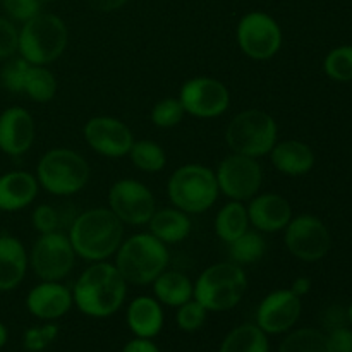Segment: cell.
<instances>
[{
  "label": "cell",
  "instance_id": "obj_1",
  "mask_svg": "<svg viewBox=\"0 0 352 352\" xmlns=\"http://www.w3.org/2000/svg\"><path fill=\"white\" fill-rule=\"evenodd\" d=\"M127 284L113 261H95L79 274L72 299L74 306L91 318H109L122 308L127 296Z\"/></svg>",
  "mask_w": 352,
  "mask_h": 352
},
{
  "label": "cell",
  "instance_id": "obj_2",
  "mask_svg": "<svg viewBox=\"0 0 352 352\" xmlns=\"http://www.w3.org/2000/svg\"><path fill=\"white\" fill-rule=\"evenodd\" d=\"M65 232L78 258L95 263L113 258L124 241V223L109 206H96L74 215Z\"/></svg>",
  "mask_w": 352,
  "mask_h": 352
},
{
  "label": "cell",
  "instance_id": "obj_3",
  "mask_svg": "<svg viewBox=\"0 0 352 352\" xmlns=\"http://www.w3.org/2000/svg\"><path fill=\"white\" fill-rule=\"evenodd\" d=\"M113 265L129 285L153 284L155 278L170 265L167 244L150 232H138L122 241L113 254Z\"/></svg>",
  "mask_w": 352,
  "mask_h": 352
},
{
  "label": "cell",
  "instance_id": "obj_4",
  "mask_svg": "<svg viewBox=\"0 0 352 352\" xmlns=\"http://www.w3.org/2000/svg\"><path fill=\"white\" fill-rule=\"evenodd\" d=\"M41 189L55 198H69L88 186L91 168L86 158L72 148H52L41 155L36 165Z\"/></svg>",
  "mask_w": 352,
  "mask_h": 352
},
{
  "label": "cell",
  "instance_id": "obj_5",
  "mask_svg": "<svg viewBox=\"0 0 352 352\" xmlns=\"http://www.w3.org/2000/svg\"><path fill=\"white\" fill-rule=\"evenodd\" d=\"M248 291V275L234 261H219L206 267L195 280L192 298L208 313L234 309Z\"/></svg>",
  "mask_w": 352,
  "mask_h": 352
},
{
  "label": "cell",
  "instance_id": "obj_6",
  "mask_svg": "<svg viewBox=\"0 0 352 352\" xmlns=\"http://www.w3.org/2000/svg\"><path fill=\"white\" fill-rule=\"evenodd\" d=\"M69 45V28L54 12L36 14L19 30L17 54L33 65H50L64 55Z\"/></svg>",
  "mask_w": 352,
  "mask_h": 352
},
{
  "label": "cell",
  "instance_id": "obj_7",
  "mask_svg": "<svg viewBox=\"0 0 352 352\" xmlns=\"http://www.w3.org/2000/svg\"><path fill=\"white\" fill-rule=\"evenodd\" d=\"M167 196L172 206L188 215L208 212L220 196L215 170L203 164L181 165L168 177Z\"/></svg>",
  "mask_w": 352,
  "mask_h": 352
},
{
  "label": "cell",
  "instance_id": "obj_8",
  "mask_svg": "<svg viewBox=\"0 0 352 352\" xmlns=\"http://www.w3.org/2000/svg\"><path fill=\"white\" fill-rule=\"evenodd\" d=\"M223 138L232 153L260 160L261 157H268L278 141V124L265 110L246 109L230 119Z\"/></svg>",
  "mask_w": 352,
  "mask_h": 352
},
{
  "label": "cell",
  "instance_id": "obj_9",
  "mask_svg": "<svg viewBox=\"0 0 352 352\" xmlns=\"http://www.w3.org/2000/svg\"><path fill=\"white\" fill-rule=\"evenodd\" d=\"M236 41L239 50L251 60H270L280 52L284 31L274 16L265 10H251L237 23Z\"/></svg>",
  "mask_w": 352,
  "mask_h": 352
},
{
  "label": "cell",
  "instance_id": "obj_10",
  "mask_svg": "<svg viewBox=\"0 0 352 352\" xmlns=\"http://www.w3.org/2000/svg\"><path fill=\"white\" fill-rule=\"evenodd\" d=\"M30 256V268L40 280L62 282L74 270L76 254L67 232L40 234L34 241Z\"/></svg>",
  "mask_w": 352,
  "mask_h": 352
},
{
  "label": "cell",
  "instance_id": "obj_11",
  "mask_svg": "<svg viewBox=\"0 0 352 352\" xmlns=\"http://www.w3.org/2000/svg\"><path fill=\"white\" fill-rule=\"evenodd\" d=\"M215 177L220 195L232 201L246 203L263 186V167L258 158L230 151L217 167Z\"/></svg>",
  "mask_w": 352,
  "mask_h": 352
},
{
  "label": "cell",
  "instance_id": "obj_12",
  "mask_svg": "<svg viewBox=\"0 0 352 352\" xmlns=\"http://www.w3.org/2000/svg\"><path fill=\"white\" fill-rule=\"evenodd\" d=\"M109 208L124 226H148L157 210L153 191L138 179H119L113 182L107 195Z\"/></svg>",
  "mask_w": 352,
  "mask_h": 352
},
{
  "label": "cell",
  "instance_id": "obj_13",
  "mask_svg": "<svg viewBox=\"0 0 352 352\" xmlns=\"http://www.w3.org/2000/svg\"><path fill=\"white\" fill-rule=\"evenodd\" d=\"M284 243L289 253L299 261L315 263L329 254L332 236L329 227L318 217L301 213L292 217L284 229Z\"/></svg>",
  "mask_w": 352,
  "mask_h": 352
},
{
  "label": "cell",
  "instance_id": "obj_14",
  "mask_svg": "<svg viewBox=\"0 0 352 352\" xmlns=\"http://www.w3.org/2000/svg\"><path fill=\"white\" fill-rule=\"evenodd\" d=\"M179 100L186 116L210 120L222 117L230 107V91L220 79L212 76H195L179 89Z\"/></svg>",
  "mask_w": 352,
  "mask_h": 352
},
{
  "label": "cell",
  "instance_id": "obj_15",
  "mask_svg": "<svg viewBox=\"0 0 352 352\" xmlns=\"http://www.w3.org/2000/svg\"><path fill=\"white\" fill-rule=\"evenodd\" d=\"M82 136L96 155L105 158L127 157L136 141L131 127L113 116H95L88 119L82 127Z\"/></svg>",
  "mask_w": 352,
  "mask_h": 352
},
{
  "label": "cell",
  "instance_id": "obj_16",
  "mask_svg": "<svg viewBox=\"0 0 352 352\" xmlns=\"http://www.w3.org/2000/svg\"><path fill=\"white\" fill-rule=\"evenodd\" d=\"M302 302L291 289H277L265 296L256 309V325L267 336L285 333L298 323Z\"/></svg>",
  "mask_w": 352,
  "mask_h": 352
},
{
  "label": "cell",
  "instance_id": "obj_17",
  "mask_svg": "<svg viewBox=\"0 0 352 352\" xmlns=\"http://www.w3.org/2000/svg\"><path fill=\"white\" fill-rule=\"evenodd\" d=\"M36 138V124L30 110L9 107L0 113V151L9 157H23Z\"/></svg>",
  "mask_w": 352,
  "mask_h": 352
},
{
  "label": "cell",
  "instance_id": "obj_18",
  "mask_svg": "<svg viewBox=\"0 0 352 352\" xmlns=\"http://www.w3.org/2000/svg\"><path fill=\"white\" fill-rule=\"evenodd\" d=\"M250 226L261 234H277L291 222L292 206L278 192H258L246 203Z\"/></svg>",
  "mask_w": 352,
  "mask_h": 352
},
{
  "label": "cell",
  "instance_id": "obj_19",
  "mask_svg": "<svg viewBox=\"0 0 352 352\" xmlns=\"http://www.w3.org/2000/svg\"><path fill=\"white\" fill-rule=\"evenodd\" d=\"M74 306L72 289L65 287L62 282L41 280L34 285L26 298V308L34 318L43 322H54L62 318Z\"/></svg>",
  "mask_w": 352,
  "mask_h": 352
},
{
  "label": "cell",
  "instance_id": "obj_20",
  "mask_svg": "<svg viewBox=\"0 0 352 352\" xmlns=\"http://www.w3.org/2000/svg\"><path fill=\"white\" fill-rule=\"evenodd\" d=\"M40 184L28 170H10L0 175V212H21L36 199Z\"/></svg>",
  "mask_w": 352,
  "mask_h": 352
},
{
  "label": "cell",
  "instance_id": "obj_21",
  "mask_svg": "<svg viewBox=\"0 0 352 352\" xmlns=\"http://www.w3.org/2000/svg\"><path fill=\"white\" fill-rule=\"evenodd\" d=\"M30 268V256L16 236L0 234V291H14L23 284Z\"/></svg>",
  "mask_w": 352,
  "mask_h": 352
},
{
  "label": "cell",
  "instance_id": "obj_22",
  "mask_svg": "<svg viewBox=\"0 0 352 352\" xmlns=\"http://www.w3.org/2000/svg\"><path fill=\"white\" fill-rule=\"evenodd\" d=\"M268 157L275 170L287 177H302L315 167V151L299 140L277 141Z\"/></svg>",
  "mask_w": 352,
  "mask_h": 352
},
{
  "label": "cell",
  "instance_id": "obj_23",
  "mask_svg": "<svg viewBox=\"0 0 352 352\" xmlns=\"http://www.w3.org/2000/svg\"><path fill=\"white\" fill-rule=\"evenodd\" d=\"M126 322L140 339H155L164 329V305L155 296H138L127 306Z\"/></svg>",
  "mask_w": 352,
  "mask_h": 352
},
{
  "label": "cell",
  "instance_id": "obj_24",
  "mask_svg": "<svg viewBox=\"0 0 352 352\" xmlns=\"http://www.w3.org/2000/svg\"><path fill=\"white\" fill-rule=\"evenodd\" d=\"M191 229V215L175 208V206L157 208L150 222H148V232L153 234L157 239H160L167 246L179 244L188 239Z\"/></svg>",
  "mask_w": 352,
  "mask_h": 352
},
{
  "label": "cell",
  "instance_id": "obj_25",
  "mask_svg": "<svg viewBox=\"0 0 352 352\" xmlns=\"http://www.w3.org/2000/svg\"><path fill=\"white\" fill-rule=\"evenodd\" d=\"M153 296L164 306L179 308L181 305L192 299L195 294V282L181 270H167L162 272L153 280Z\"/></svg>",
  "mask_w": 352,
  "mask_h": 352
},
{
  "label": "cell",
  "instance_id": "obj_26",
  "mask_svg": "<svg viewBox=\"0 0 352 352\" xmlns=\"http://www.w3.org/2000/svg\"><path fill=\"white\" fill-rule=\"evenodd\" d=\"M250 217H248L246 203L241 201H229L217 212L213 229H215L217 237L222 243L229 244L239 236H243L250 229Z\"/></svg>",
  "mask_w": 352,
  "mask_h": 352
},
{
  "label": "cell",
  "instance_id": "obj_27",
  "mask_svg": "<svg viewBox=\"0 0 352 352\" xmlns=\"http://www.w3.org/2000/svg\"><path fill=\"white\" fill-rule=\"evenodd\" d=\"M219 352H270V342L256 323H244L227 333Z\"/></svg>",
  "mask_w": 352,
  "mask_h": 352
},
{
  "label": "cell",
  "instance_id": "obj_28",
  "mask_svg": "<svg viewBox=\"0 0 352 352\" xmlns=\"http://www.w3.org/2000/svg\"><path fill=\"white\" fill-rule=\"evenodd\" d=\"M57 78L48 65H30L24 78L23 95L34 103H48L57 95Z\"/></svg>",
  "mask_w": 352,
  "mask_h": 352
},
{
  "label": "cell",
  "instance_id": "obj_29",
  "mask_svg": "<svg viewBox=\"0 0 352 352\" xmlns=\"http://www.w3.org/2000/svg\"><path fill=\"white\" fill-rule=\"evenodd\" d=\"M227 246H229L230 261L241 265L243 268L248 267V265L258 263L265 256V253H267L265 234L258 232L254 229H248L243 236L234 239Z\"/></svg>",
  "mask_w": 352,
  "mask_h": 352
},
{
  "label": "cell",
  "instance_id": "obj_30",
  "mask_svg": "<svg viewBox=\"0 0 352 352\" xmlns=\"http://www.w3.org/2000/svg\"><path fill=\"white\" fill-rule=\"evenodd\" d=\"M127 157L131 158V164L144 174H158L167 165L164 146L153 140L134 141Z\"/></svg>",
  "mask_w": 352,
  "mask_h": 352
},
{
  "label": "cell",
  "instance_id": "obj_31",
  "mask_svg": "<svg viewBox=\"0 0 352 352\" xmlns=\"http://www.w3.org/2000/svg\"><path fill=\"white\" fill-rule=\"evenodd\" d=\"M278 352H333L327 333L316 329H299L282 340Z\"/></svg>",
  "mask_w": 352,
  "mask_h": 352
},
{
  "label": "cell",
  "instance_id": "obj_32",
  "mask_svg": "<svg viewBox=\"0 0 352 352\" xmlns=\"http://www.w3.org/2000/svg\"><path fill=\"white\" fill-rule=\"evenodd\" d=\"M65 213L60 208L48 203H41V205L34 206L33 213H31V226L38 234H48V232H65V227L71 226V220H65Z\"/></svg>",
  "mask_w": 352,
  "mask_h": 352
},
{
  "label": "cell",
  "instance_id": "obj_33",
  "mask_svg": "<svg viewBox=\"0 0 352 352\" xmlns=\"http://www.w3.org/2000/svg\"><path fill=\"white\" fill-rule=\"evenodd\" d=\"M186 117V110L177 96H167L158 100L150 112V119L158 129H172L179 126Z\"/></svg>",
  "mask_w": 352,
  "mask_h": 352
},
{
  "label": "cell",
  "instance_id": "obj_34",
  "mask_svg": "<svg viewBox=\"0 0 352 352\" xmlns=\"http://www.w3.org/2000/svg\"><path fill=\"white\" fill-rule=\"evenodd\" d=\"M325 74L337 82L352 81V45H342L329 52L323 62Z\"/></svg>",
  "mask_w": 352,
  "mask_h": 352
},
{
  "label": "cell",
  "instance_id": "obj_35",
  "mask_svg": "<svg viewBox=\"0 0 352 352\" xmlns=\"http://www.w3.org/2000/svg\"><path fill=\"white\" fill-rule=\"evenodd\" d=\"M30 62L24 60L23 57H10L0 69V82L3 88L16 95H23V86L26 72L30 69Z\"/></svg>",
  "mask_w": 352,
  "mask_h": 352
},
{
  "label": "cell",
  "instance_id": "obj_36",
  "mask_svg": "<svg viewBox=\"0 0 352 352\" xmlns=\"http://www.w3.org/2000/svg\"><path fill=\"white\" fill-rule=\"evenodd\" d=\"M58 337V325L54 322H45L43 325L31 327L24 332L23 344L26 351L41 352L47 349L50 344L55 342Z\"/></svg>",
  "mask_w": 352,
  "mask_h": 352
},
{
  "label": "cell",
  "instance_id": "obj_37",
  "mask_svg": "<svg viewBox=\"0 0 352 352\" xmlns=\"http://www.w3.org/2000/svg\"><path fill=\"white\" fill-rule=\"evenodd\" d=\"M206 316H208V311L192 298L188 302L179 306L175 320H177V325L181 330H184V332H196V330H199L205 325Z\"/></svg>",
  "mask_w": 352,
  "mask_h": 352
},
{
  "label": "cell",
  "instance_id": "obj_38",
  "mask_svg": "<svg viewBox=\"0 0 352 352\" xmlns=\"http://www.w3.org/2000/svg\"><path fill=\"white\" fill-rule=\"evenodd\" d=\"M6 17L14 23H26L41 12L43 3L40 0H0Z\"/></svg>",
  "mask_w": 352,
  "mask_h": 352
},
{
  "label": "cell",
  "instance_id": "obj_39",
  "mask_svg": "<svg viewBox=\"0 0 352 352\" xmlns=\"http://www.w3.org/2000/svg\"><path fill=\"white\" fill-rule=\"evenodd\" d=\"M19 45V30L9 17L0 16V60L14 57Z\"/></svg>",
  "mask_w": 352,
  "mask_h": 352
},
{
  "label": "cell",
  "instance_id": "obj_40",
  "mask_svg": "<svg viewBox=\"0 0 352 352\" xmlns=\"http://www.w3.org/2000/svg\"><path fill=\"white\" fill-rule=\"evenodd\" d=\"M327 337H329L330 347L333 352H352V330L347 327H333Z\"/></svg>",
  "mask_w": 352,
  "mask_h": 352
},
{
  "label": "cell",
  "instance_id": "obj_41",
  "mask_svg": "<svg viewBox=\"0 0 352 352\" xmlns=\"http://www.w3.org/2000/svg\"><path fill=\"white\" fill-rule=\"evenodd\" d=\"M85 2L96 12H116L122 9L129 0H85Z\"/></svg>",
  "mask_w": 352,
  "mask_h": 352
},
{
  "label": "cell",
  "instance_id": "obj_42",
  "mask_svg": "<svg viewBox=\"0 0 352 352\" xmlns=\"http://www.w3.org/2000/svg\"><path fill=\"white\" fill-rule=\"evenodd\" d=\"M122 352H160V349H158L157 344L151 339H140V337H136V339H133L124 346Z\"/></svg>",
  "mask_w": 352,
  "mask_h": 352
},
{
  "label": "cell",
  "instance_id": "obj_43",
  "mask_svg": "<svg viewBox=\"0 0 352 352\" xmlns=\"http://www.w3.org/2000/svg\"><path fill=\"white\" fill-rule=\"evenodd\" d=\"M291 291L294 292L296 296H299V298H305V296L311 291V280H309L308 277L294 278V282H292L291 285Z\"/></svg>",
  "mask_w": 352,
  "mask_h": 352
},
{
  "label": "cell",
  "instance_id": "obj_44",
  "mask_svg": "<svg viewBox=\"0 0 352 352\" xmlns=\"http://www.w3.org/2000/svg\"><path fill=\"white\" fill-rule=\"evenodd\" d=\"M7 329H6V325H3L2 322H0V349H2L3 346H6V342H7Z\"/></svg>",
  "mask_w": 352,
  "mask_h": 352
},
{
  "label": "cell",
  "instance_id": "obj_45",
  "mask_svg": "<svg viewBox=\"0 0 352 352\" xmlns=\"http://www.w3.org/2000/svg\"><path fill=\"white\" fill-rule=\"evenodd\" d=\"M347 318H349V322L352 323V302L349 305V308H347Z\"/></svg>",
  "mask_w": 352,
  "mask_h": 352
},
{
  "label": "cell",
  "instance_id": "obj_46",
  "mask_svg": "<svg viewBox=\"0 0 352 352\" xmlns=\"http://www.w3.org/2000/svg\"><path fill=\"white\" fill-rule=\"evenodd\" d=\"M41 3H52V2H57V0H40Z\"/></svg>",
  "mask_w": 352,
  "mask_h": 352
}]
</instances>
